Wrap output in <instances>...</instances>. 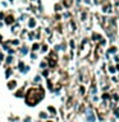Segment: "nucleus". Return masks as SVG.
I'll list each match as a JSON object with an SVG mask.
<instances>
[{
	"label": "nucleus",
	"instance_id": "1",
	"mask_svg": "<svg viewBox=\"0 0 119 122\" xmlns=\"http://www.w3.org/2000/svg\"><path fill=\"white\" fill-rule=\"evenodd\" d=\"M87 120H88V122H95V116H94V113L92 112H87Z\"/></svg>",
	"mask_w": 119,
	"mask_h": 122
}]
</instances>
